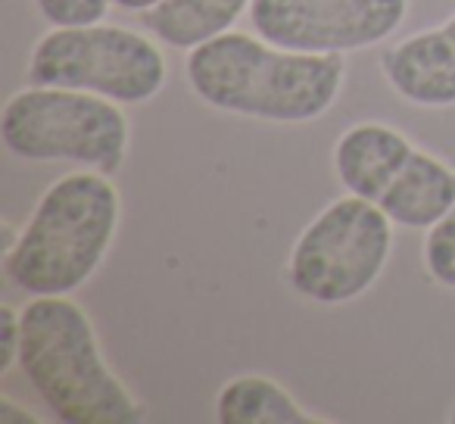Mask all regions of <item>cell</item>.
Wrapping results in <instances>:
<instances>
[{"label":"cell","mask_w":455,"mask_h":424,"mask_svg":"<svg viewBox=\"0 0 455 424\" xmlns=\"http://www.w3.org/2000/svg\"><path fill=\"white\" fill-rule=\"evenodd\" d=\"M188 82L203 103L262 122H312L347 82L343 53H299L225 32L188 51Z\"/></svg>","instance_id":"cell-1"},{"label":"cell","mask_w":455,"mask_h":424,"mask_svg":"<svg viewBox=\"0 0 455 424\" xmlns=\"http://www.w3.org/2000/svg\"><path fill=\"white\" fill-rule=\"evenodd\" d=\"M122 196L107 172H72L44 190L7 250L4 272L32 297H69L107 260L119 231Z\"/></svg>","instance_id":"cell-2"},{"label":"cell","mask_w":455,"mask_h":424,"mask_svg":"<svg viewBox=\"0 0 455 424\" xmlns=\"http://www.w3.org/2000/svg\"><path fill=\"white\" fill-rule=\"evenodd\" d=\"M20 368L66 424H134L138 399L107 365L94 324L66 297H35L22 309Z\"/></svg>","instance_id":"cell-3"},{"label":"cell","mask_w":455,"mask_h":424,"mask_svg":"<svg viewBox=\"0 0 455 424\" xmlns=\"http://www.w3.org/2000/svg\"><path fill=\"white\" fill-rule=\"evenodd\" d=\"M0 138L26 163H76L109 175L128 153V116L109 97L35 84L7 100Z\"/></svg>","instance_id":"cell-4"},{"label":"cell","mask_w":455,"mask_h":424,"mask_svg":"<svg viewBox=\"0 0 455 424\" xmlns=\"http://www.w3.org/2000/svg\"><path fill=\"white\" fill-rule=\"evenodd\" d=\"M334 172L349 194L371 200L403 228H434L455 203L452 165L380 122H362L340 134Z\"/></svg>","instance_id":"cell-5"},{"label":"cell","mask_w":455,"mask_h":424,"mask_svg":"<svg viewBox=\"0 0 455 424\" xmlns=\"http://www.w3.org/2000/svg\"><path fill=\"white\" fill-rule=\"evenodd\" d=\"M393 253V219L365 196L347 194L322 209L291 250V284L299 297L343 306L371 291Z\"/></svg>","instance_id":"cell-6"},{"label":"cell","mask_w":455,"mask_h":424,"mask_svg":"<svg viewBox=\"0 0 455 424\" xmlns=\"http://www.w3.org/2000/svg\"><path fill=\"white\" fill-rule=\"evenodd\" d=\"M169 66L156 41L122 26H53L28 57V82L76 88L116 103H147L163 91Z\"/></svg>","instance_id":"cell-7"},{"label":"cell","mask_w":455,"mask_h":424,"mask_svg":"<svg viewBox=\"0 0 455 424\" xmlns=\"http://www.w3.org/2000/svg\"><path fill=\"white\" fill-rule=\"evenodd\" d=\"M409 16V0H253L250 22L268 44L299 53H353L380 44Z\"/></svg>","instance_id":"cell-8"},{"label":"cell","mask_w":455,"mask_h":424,"mask_svg":"<svg viewBox=\"0 0 455 424\" xmlns=\"http://www.w3.org/2000/svg\"><path fill=\"white\" fill-rule=\"evenodd\" d=\"M380 72L403 100L424 109L455 107V16L380 53Z\"/></svg>","instance_id":"cell-9"},{"label":"cell","mask_w":455,"mask_h":424,"mask_svg":"<svg viewBox=\"0 0 455 424\" xmlns=\"http://www.w3.org/2000/svg\"><path fill=\"white\" fill-rule=\"evenodd\" d=\"M250 4L253 0H163L144 13V26L153 38L175 51H194L231 32Z\"/></svg>","instance_id":"cell-10"},{"label":"cell","mask_w":455,"mask_h":424,"mask_svg":"<svg viewBox=\"0 0 455 424\" xmlns=\"http://www.w3.org/2000/svg\"><path fill=\"white\" fill-rule=\"evenodd\" d=\"M219 424H324L328 418L309 415L291 393L272 378L241 374L228 380L215 396Z\"/></svg>","instance_id":"cell-11"},{"label":"cell","mask_w":455,"mask_h":424,"mask_svg":"<svg viewBox=\"0 0 455 424\" xmlns=\"http://www.w3.org/2000/svg\"><path fill=\"white\" fill-rule=\"evenodd\" d=\"M421 256L430 278L440 287L455 291V203L434 228H427Z\"/></svg>","instance_id":"cell-12"},{"label":"cell","mask_w":455,"mask_h":424,"mask_svg":"<svg viewBox=\"0 0 455 424\" xmlns=\"http://www.w3.org/2000/svg\"><path fill=\"white\" fill-rule=\"evenodd\" d=\"M51 26H94L103 22L113 0H35Z\"/></svg>","instance_id":"cell-13"},{"label":"cell","mask_w":455,"mask_h":424,"mask_svg":"<svg viewBox=\"0 0 455 424\" xmlns=\"http://www.w3.org/2000/svg\"><path fill=\"white\" fill-rule=\"evenodd\" d=\"M4 328H0V374H7L10 368L20 362V347H22V312H16L13 306L0 309Z\"/></svg>","instance_id":"cell-14"},{"label":"cell","mask_w":455,"mask_h":424,"mask_svg":"<svg viewBox=\"0 0 455 424\" xmlns=\"http://www.w3.org/2000/svg\"><path fill=\"white\" fill-rule=\"evenodd\" d=\"M13 418H20V421H38L35 415H28V412H20V405L10 403L7 396L0 399V421H13Z\"/></svg>","instance_id":"cell-15"},{"label":"cell","mask_w":455,"mask_h":424,"mask_svg":"<svg viewBox=\"0 0 455 424\" xmlns=\"http://www.w3.org/2000/svg\"><path fill=\"white\" fill-rule=\"evenodd\" d=\"M113 4L125 10V13H147V10L159 7L163 0H113Z\"/></svg>","instance_id":"cell-16"},{"label":"cell","mask_w":455,"mask_h":424,"mask_svg":"<svg viewBox=\"0 0 455 424\" xmlns=\"http://www.w3.org/2000/svg\"><path fill=\"white\" fill-rule=\"evenodd\" d=\"M452 421H455V412H452Z\"/></svg>","instance_id":"cell-17"}]
</instances>
